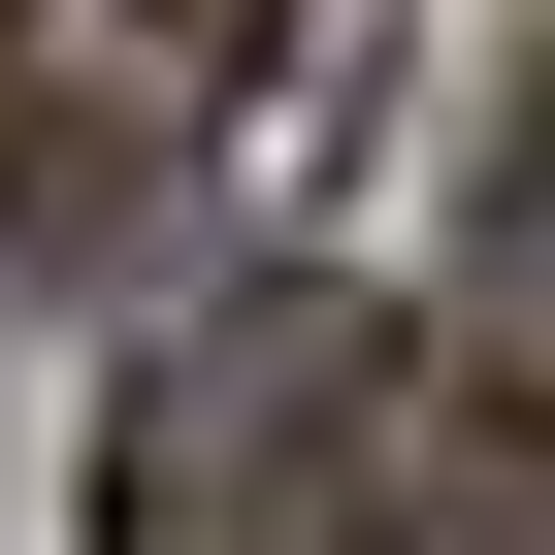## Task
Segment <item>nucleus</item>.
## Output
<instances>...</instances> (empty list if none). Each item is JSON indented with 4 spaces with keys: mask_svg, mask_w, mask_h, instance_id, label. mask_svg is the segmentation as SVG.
Returning <instances> with one entry per match:
<instances>
[{
    "mask_svg": "<svg viewBox=\"0 0 555 555\" xmlns=\"http://www.w3.org/2000/svg\"><path fill=\"white\" fill-rule=\"evenodd\" d=\"M261 34H295V0H0V261H99L261 99Z\"/></svg>",
    "mask_w": 555,
    "mask_h": 555,
    "instance_id": "nucleus-2",
    "label": "nucleus"
},
{
    "mask_svg": "<svg viewBox=\"0 0 555 555\" xmlns=\"http://www.w3.org/2000/svg\"><path fill=\"white\" fill-rule=\"evenodd\" d=\"M457 522H522V490H457L360 261H229L99 392V555H457Z\"/></svg>",
    "mask_w": 555,
    "mask_h": 555,
    "instance_id": "nucleus-1",
    "label": "nucleus"
}]
</instances>
